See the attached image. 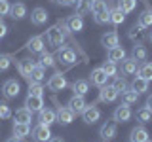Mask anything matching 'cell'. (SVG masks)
Segmentation results:
<instances>
[{
    "label": "cell",
    "instance_id": "6da1fadb",
    "mask_svg": "<svg viewBox=\"0 0 152 142\" xmlns=\"http://www.w3.org/2000/svg\"><path fill=\"white\" fill-rule=\"evenodd\" d=\"M46 38H48V44L50 46H63V42H65V32L61 30V27H59V23L53 27H50V30L46 32Z\"/></svg>",
    "mask_w": 152,
    "mask_h": 142
},
{
    "label": "cell",
    "instance_id": "7a4b0ae2",
    "mask_svg": "<svg viewBox=\"0 0 152 142\" xmlns=\"http://www.w3.org/2000/svg\"><path fill=\"white\" fill-rule=\"evenodd\" d=\"M55 61H59L61 64H66V66L74 64L76 63L74 49H70V47H59V49H57V53H55Z\"/></svg>",
    "mask_w": 152,
    "mask_h": 142
},
{
    "label": "cell",
    "instance_id": "3957f363",
    "mask_svg": "<svg viewBox=\"0 0 152 142\" xmlns=\"http://www.w3.org/2000/svg\"><path fill=\"white\" fill-rule=\"evenodd\" d=\"M31 133H32V138H34V142H48L51 136H53V135H51L50 125H44V123H38V125Z\"/></svg>",
    "mask_w": 152,
    "mask_h": 142
},
{
    "label": "cell",
    "instance_id": "277c9868",
    "mask_svg": "<svg viewBox=\"0 0 152 142\" xmlns=\"http://www.w3.org/2000/svg\"><path fill=\"white\" fill-rule=\"evenodd\" d=\"M66 85H69V82H66L65 74H61V72H55L48 80V89H50V91H63Z\"/></svg>",
    "mask_w": 152,
    "mask_h": 142
},
{
    "label": "cell",
    "instance_id": "5b68a950",
    "mask_svg": "<svg viewBox=\"0 0 152 142\" xmlns=\"http://www.w3.org/2000/svg\"><path fill=\"white\" fill-rule=\"evenodd\" d=\"M65 25L70 32H82L84 30V19L78 13H72V15H69L65 19Z\"/></svg>",
    "mask_w": 152,
    "mask_h": 142
},
{
    "label": "cell",
    "instance_id": "8992f818",
    "mask_svg": "<svg viewBox=\"0 0 152 142\" xmlns=\"http://www.w3.org/2000/svg\"><path fill=\"white\" fill-rule=\"evenodd\" d=\"M82 117H84V121L88 123V125H93V123L99 121V117H101V110H99L95 104H88L86 110L82 112Z\"/></svg>",
    "mask_w": 152,
    "mask_h": 142
},
{
    "label": "cell",
    "instance_id": "52a82bcc",
    "mask_svg": "<svg viewBox=\"0 0 152 142\" xmlns=\"http://www.w3.org/2000/svg\"><path fill=\"white\" fill-rule=\"evenodd\" d=\"M19 91H21V85H19V82H15V80H6L2 85V93L6 99H15Z\"/></svg>",
    "mask_w": 152,
    "mask_h": 142
},
{
    "label": "cell",
    "instance_id": "ba28073f",
    "mask_svg": "<svg viewBox=\"0 0 152 142\" xmlns=\"http://www.w3.org/2000/svg\"><path fill=\"white\" fill-rule=\"evenodd\" d=\"M57 121L55 123H61V125H70L74 120V112L70 110L69 106H59L57 108Z\"/></svg>",
    "mask_w": 152,
    "mask_h": 142
},
{
    "label": "cell",
    "instance_id": "9c48e42d",
    "mask_svg": "<svg viewBox=\"0 0 152 142\" xmlns=\"http://www.w3.org/2000/svg\"><path fill=\"white\" fill-rule=\"evenodd\" d=\"M112 117H114V121H116V123H126V121H129V117H131V108L127 106V104L122 102L120 106H116V110H114Z\"/></svg>",
    "mask_w": 152,
    "mask_h": 142
},
{
    "label": "cell",
    "instance_id": "30bf717a",
    "mask_svg": "<svg viewBox=\"0 0 152 142\" xmlns=\"http://www.w3.org/2000/svg\"><path fill=\"white\" fill-rule=\"evenodd\" d=\"M118 99V91L112 85H103L101 91H99V101L101 102H114Z\"/></svg>",
    "mask_w": 152,
    "mask_h": 142
},
{
    "label": "cell",
    "instance_id": "8fae6325",
    "mask_svg": "<svg viewBox=\"0 0 152 142\" xmlns=\"http://www.w3.org/2000/svg\"><path fill=\"white\" fill-rule=\"evenodd\" d=\"M48 12H46V8H34L31 12V21H32V25H36V27H40V25H46V21H48Z\"/></svg>",
    "mask_w": 152,
    "mask_h": 142
},
{
    "label": "cell",
    "instance_id": "7c38bea8",
    "mask_svg": "<svg viewBox=\"0 0 152 142\" xmlns=\"http://www.w3.org/2000/svg\"><path fill=\"white\" fill-rule=\"evenodd\" d=\"M66 106H69L74 114H82V112L86 110V106H88V102H86V99L80 97V95H72Z\"/></svg>",
    "mask_w": 152,
    "mask_h": 142
},
{
    "label": "cell",
    "instance_id": "4fadbf2b",
    "mask_svg": "<svg viewBox=\"0 0 152 142\" xmlns=\"http://www.w3.org/2000/svg\"><path fill=\"white\" fill-rule=\"evenodd\" d=\"M107 80H108V76L104 74L103 68H93L91 74H89V82H91V85H97V87L107 85Z\"/></svg>",
    "mask_w": 152,
    "mask_h": 142
},
{
    "label": "cell",
    "instance_id": "5bb4252c",
    "mask_svg": "<svg viewBox=\"0 0 152 142\" xmlns=\"http://www.w3.org/2000/svg\"><path fill=\"white\" fill-rule=\"evenodd\" d=\"M118 135V127L116 123H104V125H101V129H99V136H101L103 140H112L114 136Z\"/></svg>",
    "mask_w": 152,
    "mask_h": 142
},
{
    "label": "cell",
    "instance_id": "9a60e30c",
    "mask_svg": "<svg viewBox=\"0 0 152 142\" xmlns=\"http://www.w3.org/2000/svg\"><path fill=\"white\" fill-rule=\"evenodd\" d=\"M101 44H103V47H107V49L120 46V38H118V32H114V30L104 32V34L101 36Z\"/></svg>",
    "mask_w": 152,
    "mask_h": 142
},
{
    "label": "cell",
    "instance_id": "2e32d148",
    "mask_svg": "<svg viewBox=\"0 0 152 142\" xmlns=\"http://www.w3.org/2000/svg\"><path fill=\"white\" fill-rule=\"evenodd\" d=\"M137 70H139V63H137L133 57H129V59H124L122 61V74L124 76H135Z\"/></svg>",
    "mask_w": 152,
    "mask_h": 142
},
{
    "label": "cell",
    "instance_id": "e0dca14e",
    "mask_svg": "<svg viewBox=\"0 0 152 142\" xmlns=\"http://www.w3.org/2000/svg\"><path fill=\"white\" fill-rule=\"evenodd\" d=\"M38 121L44 123V125H51V123L57 121V114L55 110H50V108H42L38 112Z\"/></svg>",
    "mask_w": 152,
    "mask_h": 142
},
{
    "label": "cell",
    "instance_id": "ac0fdd59",
    "mask_svg": "<svg viewBox=\"0 0 152 142\" xmlns=\"http://www.w3.org/2000/svg\"><path fill=\"white\" fill-rule=\"evenodd\" d=\"M44 47H46V44H44V38L42 36H32L31 40L27 42V49L31 51V53H42Z\"/></svg>",
    "mask_w": 152,
    "mask_h": 142
},
{
    "label": "cell",
    "instance_id": "d6986e66",
    "mask_svg": "<svg viewBox=\"0 0 152 142\" xmlns=\"http://www.w3.org/2000/svg\"><path fill=\"white\" fill-rule=\"evenodd\" d=\"M46 78V68L42 64H34V68L31 70V76H28V83H42Z\"/></svg>",
    "mask_w": 152,
    "mask_h": 142
},
{
    "label": "cell",
    "instance_id": "ffe728a7",
    "mask_svg": "<svg viewBox=\"0 0 152 142\" xmlns=\"http://www.w3.org/2000/svg\"><path fill=\"white\" fill-rule=\"evenodd\" d=\"M25 106L31 112H40L42 108H44V99H42V97H32V95H27Z\"/></svg>",
    "mask_w": 152,
    "mask_h": 142
},
{
    "label": "cell",
    "instance_id": "44dd1931",
    "mask_svg": "<svg viewBox=\"0 0 152 142\" xmlns=\"http://www.w3.org/2000/svg\"><path fill=\"white\" fill-rule=\"evenodd\" d=\"M146 140H148V131H146L142 125L135 127V129L131 131V135H129V142H146Z\"/></svg>",
    "mask_w": 152,
    "mask_h": 142
},
{
    "label": "cell",
    "instance_id": "7402d4cb",
    "mask_svg": "<svg viewBox=\"0 0 152 142\" xmlns=\"http://www.w3.org/2000/svg\"><path fill=\"white\" fill-rule=\"evenodd\" d=\"M34 64H36V63H32L31 59H21V61L17 63V70H19V74H21L25 80H28V76H31V70L34 68Z\"/></svg>",
    "mask_w": 152,
    "mask_h": 142
},
{
    "label": "cell",
    "instance_id": "603a6c76",
    "mask_svg": "<svg viewBox=\"0 0 152 142\" xmlns=\"http://www.w3.org/2000/svg\"><path fill=\"white\" fill-rule=\"evenodd\" d=\"M131 57L137 61V63H145L146 57H148V51H146V47L142 44H135L131 49Z\"/></svg>",
    "mask_w": 152,
    "mask_h": 142
},
{
    "label": "cell",
    "instance_id": "cb8c5ba5",
    "mask_svg": "<svg viewBox=\"0 0 152 142\" xmlns=\"http://www.w3.org/2000/svg\"><path fill=\"white\" fill-rule=\"evenodd\" d=\"M129 89H133L137 95H142V93L148 91V82H146V80H142L141 76H135V78H133V82H131V87H129Z\"/></svg>",
    "mask_w": 152,
    "mask_h": 142
},
{
    "label": "cell",
    "instance_id": "d4e9b609",
    "mask_svg": "<svg viewBox=\"0 0 152 142\" xmlns=\"http://www.w3.org/2000/svg\"><path fill=\"white\" fill-rule=\"evenodd\" d=\"M70 87H72L74 95H80V97H86V95L89 93V82L88 80H76Z\"/></svg>",
    "mask_w": 152,
    "mask_h": 142
},
{
    "label": "cell",
    "instance_id": "484cf974",
    "mask_svg": "<svg viewBox=\"0 0 152 142\" xmlns=\"http://www.w3.org/2000/svg\"><path fill=\"white\" fill-rule=\"evenodd\" d=\"M13 120H15V123H31L32 121V112L28 110L27 106H23V108H19L15 112Z\"/></svg>",
    "mask_w": 152,
    "mask_h": 142
},
{
    "label": "cell",
    "instance_id": "4316f807",
    "mask_svg": "<svg viewBox=\"0 0 152 142\" xmlns=\"http://www.w3.org/2000/svg\"><path fill=\"white\" fill-rule=\"evenodd\" d=\"M31 135V123H13V136L27 138Z\"/></svg>",
    "mask_w": 152,
    "mask_h": 142
},
{
    "label": "cell",
    "instance_id": "83f0119b",
    "mask_svg": "<svg viewBox=\"0 0 152 142\" xmlns=\"http://www.w3.org/2000/svg\"><path fill=\"white\" fill-rule=\"evenodd\" d=\"M108 61H112V63H118V61H124L126 59V49H124L122 46H116V47H110L108 49Z\"/></svg>",
    "mask_w": 152,
    "mask_h": 142
},
{
    "label": "cell",
    "instance_id": "f1b7e54d",
    "mask_svg": "<svg viewBox=\"0 0 152 142\" xmlns=\"http://www.w3.org/2000/svg\"><path fill=\"white\" fill-rule=\"evenodd\" d=\"M10 15H12L13 19H23L27 15V6L23 2H15L10 6Z\"/></svg>",
    "mask_w": 152,
    "mask_h": 142
},
{
    "label": "cell",
    "instance_id": "f546056e",
    "mask_svg": "<svg viewBox=\"0 0 152 142\" xmlns=\"http://www.w3.org/2000/svg\"><path fill=\"white\" fill-rule=\"evenodd\" d=\"M137 76H141L142 80L146 82H152V63H141L139 64V70H137Z\"/></svg>",
    "mask_w": 152,
    "mask_h": 142
},
{
    "label": "cell",
    "instance_id": "4dcf8cb0",
    "mask_svg": "<svg viewBox=\"0 0 152 142\" xmlns=\"http://www.w3.org/2000/svg\"><path fill=\"white\" fill-rule=\"evenodd\" d=\"M135 117H137V121H139V123H148L152 120V110H150L148 106H141L139 110H137Z\"/></svg>",
    "mask_w": 152,
    "mask_h": 142
},
{
    "label": "cell",
    "instance_id": "1f68e13d",
    "mask_svg": "<svg viewBox=\"0 0 152 142\" xmlns=\"http://www.w3.org/2000/svg\"><path fill=\"white\" fill-rule=\"evenodd\" d=\"M137 25L142 27V28L152 27V9H145V12L141 13L139 19H137Z\"/></svg>",
    "mask_w": 152,
    "mask_h": 142
},
{
    "label": "cell",
    "instance_id": "d6a6232c",
    "mask_svg": "<svg viewBox=\"0 0 152 142\" xmlns=\"http://www.w3.org/2000/svg\"><path fill=\"white\" fill-rule=\"evenodd\" d=\"M74 6H76V13L78 15H86V13L91 12V0H76Z\"/></svg>",
    "mask_w": 152,
    "mask_h": 142
},
{
    "label": "cell",
    "instance_id": "836d02e7",
    "mask_svg": "<svg viewBox=\"0 0 152 142\" xmlns=\"http://www.w3.org/2000/svg\"><path fill=\"white\" fill-rule=\"evenodd\" d=\"M112 87L118 91V95H122L124 91H127V89H129V83L126 82V78H124V76H116V78H114Z\"/></svg>",
    "mask_w": 152,
    "mask_h": 142
},
{
    "label": "cell",
    "instance_id": "e575fe53",
    "mask_svg": "<svg viewBox=\"0 0 152 142\" xmlns=\"http://www.w3.org/2000/svg\"><path fill=\"white\" fill-rule=\"evenodd\" d=\"M38 64H42L44 68H51V66H55V57L46 53V51H42L40 53V59H38Z\"/></svg>",
    "mask_w": 152,
    "mask_h": 142
},
{
    "label": "cell",
    "instance_id": "d590c367",
    "mask_svg": "<svg viewBox=\"0 0 152 142\" xmlns=\"http://www.w3.org/2000/svg\"><path fill=\"white\" fill-rule=\"evenodd\" d=\"M124 21H126V13L122 9H118V8L110 9V23L112 25H122Z\"/></svg>",
    "mask_w": 152,
    "mask_h": 142
},
{
    "label": "cell",
    "instance_id": "8d00e7d4",
    "mask_svg": "<svg viewBox=\"0 0 152 142\" xmlns=\"http://www.w3.org/2000/svg\"><path fill=\"white\" fill-rule=\"evenodd\" d=\"M101 68L104 70V74H107L108 78H116L118 76V66H116V63H112V61H104Z\"/></svg>",
    "mask_w": 152,
    "mask_h": 142
},
{
    "label": "cell",
    "instance_id": "74e56055",
    "mask_svg": "<svg viewBox=\"0 0 152 142\" xmlns=\"http://www.w3.org/2000/svg\"><path fill=\"white\" fill-rule=\"evenodd\" d=\"M137 99H139V95L133 91V89H127V91H124V93H122V102H124V104H127V106L135 104V102H137Z\"/></svg>",
    "mask_w": 152,
    "mask_h": 142
},
{
    "label": "cell",
    "instance_id": "f35d334b",
    "mask_svg": "<svg viewBox=\"0 0 152 142\" xmlns=\"http://www.w3.org/2000/svg\"><path fill=\"white\" fill-rule=\"evenodd\" d=\"M135 6H137V0H118V9H122L124 13H129V12H133L135 9Z\"/></svg>",
    "mask_w": 152,
    "mask_h": 142
},
{
    "label": "cell",
    "instance_id": "ab89813d",
    "mask_svg": "<svg viewBox=\"0 0 152 142\" xmlns=\"http://www.w3.org/2000/svg\"><path fill=\"white\" fill-rule=\"evenodd\" d=\"M93 21L97 23V25H107V23H110V9H104L101 13H95Z\"/></svg>",
    "mask_w": 152,
    "mask_h": 142
},
{
    "label": "cell",
    "instance_id": "60d3db41",
    "mask_svg": "<svg viewBox=\"0 0 152 142\" xmlns=\"http://www.w3.org/2000/svg\"><path fill=\"white\" fill-rule=\"evenodd\" d=\"M104 9H108V6H107L104 0H91V13H93V15H95V13L104 12Z\"/></svg>",
    "mask_w": 152,
    "mask_h": 142
},
{
    "label": "cell",
    "instance_id": "b9f144b4",
    "mask_svg": "<svg viewBox=\"0 0 152 142\" xmlns=\"http://www.w3.org/2000/svg\"><path fill=\"white\" fill-rule=\"evenodd\" d=\"M27 95L42 97V95H44V87H42V83H28V93Z\"/></svg>",
    "mask_w": 152,
    "mask_h": 142
},
{
    "label": "cell",
    "instance_id": "7bdbcfd3",
    "mask_svg": "<svg viewBox=\"0 0 152 142\" xmlns=\"http://www.w3.org/2000/svg\"><path fill=\"white\" fill-rule=\"evenodd\" d=\"M10 66H12V55L0 53V72H6Z\"/></svg>",
    "mask_w": 152,
    "mask_h": 142
},
{
    "label": "cell",
    "instance_id": "ee69618b",
    "mask_svg": "<svg viewBox=\"0 0 152 142\" xmlns=\"http://www.w3.org/2000/svg\"><path fill=\"white\" fill-rule=\"evenodd\" d=\"M12 117V108L8 102H0V120H10Z\"/></svg>",
    "mask_w": 152,
    "mask_h": 142
},
{
    "label": "cell",
    "instance_id": "f6af8a7d",
    "mask_svg": "<svg viewBox=\"0 0 152 142\" xmlns=\"http://www.w3.org/2000/svg\"><path fill=\"white\" fill-rule=\"evenodd\" d=\"M10 6H12V4H10L8 0H0V19L10 13Z\"/></svg>",
    "mask_w": 152,
    "mask_h": 142
},
{
    "label": "cell",
    "instance_id": "bcb514c9",
    "mask_svg": "<svg viewBox=\"0 0 152 142\" xmlns=\"http://www.w3.org/2000/svg\"><path fill=\"white\" fill-rule=\"evenodd\" d=\"M6 34H8V25L2 21V19H0V38H4Z\"/></svg>",
    "mask_w": 152,
    "mask_h": 142
},
{
    "label": "cell",
    "instance_id": "7dc6e473",
    "mask_svg": "<svg viewBox=\"0 0 152 142\" xmlns=\"http://www.w3.org/2000/svg\"><path fill=\"white\" fill-rule=\"evenodd\" d=\"M55 2L66 8V6H74V2H76V0H55Z\"/></svg>",
    "mask_w": 152,
    "mask_h": 142
},
{
    "label": "cell",
    "instance_id": "c3c4849f",
    "mask_svg": "<svg viewBox=\"0 0 152 142\" xmlns=\"http://www.w3.org/2000/svg\"><path fill=\"white\" fill-rule=\"evenodd\" d=\"M145 106H148L150 110H152V95H148V99H146V104H145Z\"/></svg>",
    "mask_w": 152,
    "mask_h": 142
},
{
    "label": "cell",
    "instance_id": "681fc988",
    "mask_svg": "<svg viewBox=\"0 0 152 142\" xmlns=\"http://www.w3.org/2000/svg\"><path fill=\"white\" fill-rule=\"evenodd\" d=\"M48 142H65L63 138H61V136H55V138H53V136H51V138L50 140H48Z\"/></svg>",
    "mask_w": 152,
    "mask_h": 142
},
{
    "label": "cell",
    "instance_id": "f907efd6",
    "mask_svg": "<svg viewBox=\"0 0 152 142\" xmlns=\"http://www.w3.org/2000/svg\"><path fill=\"white\" fill-rule=\"evenodd\" d=\"M6 142H23V138H17V136H12V138H8Z\"/></svg>",
    "mask_w": 152,
    "mask_h": 142
},
{
    "label": "cell",
    "instance_id": "816d5d0a",
    "mask_svg": "<svg viewBox=\"0 0 152 142\" xmlns=\"http://www.w3.org/2000/svg\"><path fill=\"white\" fill-rule=\"evenodd\" d=\"M148 40H150V44H152V30L148 32Z\"/></svg>",
    "mask_w": 152,
    "mask_h": 142
},
{
    "label": "cell",
    "instance_id": "f5cc1de1",
    "mask_svg": "<svg viewBox=\"0 0 152 142\" xmlns=\"http://www.w3.org/2000/svg\"><path fill=\"white\" fill-rule=\"evenodd\" d=\"M146 142H152V140H150V138H148V140H146Z\"/></svg>",
    "mask_w": 152,
    "mask_h": 142
}]
</instances>
